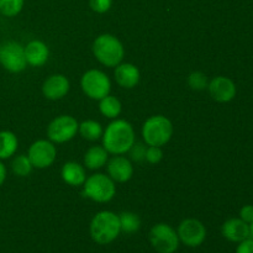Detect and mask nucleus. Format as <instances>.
Here are the masks:
<instances>
[{"mask_svg": "<svg viewBox=\"0 0 253 253\" xmlns=\"http://www.w3.org/2000/svg\"><path fill=\"white\" fill-rule=\"evenodd\" d=\"M27 157L31 161L32 167L43 169L53 165L57 157L56 146L47 140L35 141L29 148Z\"/></svg>", "mask_w": 253, "mask_h": 253, "instance_id": "11", "label": "nucleus"}, {"mask_svg": "<svg viewBox=\"0 0 253 253\" xmlns=\"http://www.w3.org/2000/svg\"><path fill=\"white\" fill-rule=\"evenodd\" d=\"M236 253H253V239L249 237V239L240 242L237 245Z\"/></svg>", "mask_w": 253, "mask_h": 253, "instance_id": "31", "label": "nucleus"}, {"mask_svg": "<svg viewBox=\"0 0 253 253\" xmlns=\"http://www.w3.org/2000/svg\"><path fill=\"white\" fill-rule=\"evenodd\" d=\"M71 83L63 74H53L44 81L42 93L49 100H59L68 94Z\"/></svg>", "mask_w": 253, "mask_h": 253, "instance_id": "13", "label": "nucleus"}, {"mask_svg": "<svg viewBox=\"0 0 253 253\" xmlns=\"http://www.w3.org/2000/svg\"><path fill=\"white\" fill-rule=\"evenodd\" d=\"M24 48L27 64L32 67L43 66L49 57V49L47 44L44 42L39 41V40L29 42Z\"/></svg>", "mask_w": 253, "mask_h": 253, "instance_id": "16", "label": "nucleus"}, {"mask_svg": "<svg viewBox=\"0 0 253 253\" xmlns=\"http://www.w3.org/2000/svg\"><path fill=\"white\" fill-rule=\"evenodd\" d=\"M31 161L29 160L27 155H20L12 160L11 169L17 177H27L32 172Z\"/></svg>", "mask_w": 253, "mask_h": 253, "instance_id": "24", "label": "nucleus"}, {"mask_svg": "<svg viewBox=\"0 0 253 253\" xmlns=\"http://www.w3.org/2000/svg\"><path fill=\"white\" fill-rule=\"evenodd\" d=\"M188 84L194 90H204L208 88V77L203 72H192L188 77Z\"/></svg>", "mask_w": 253, "mask_h": 253, "instance_id": "26", "label": "nucleus"}, {"mask_svg": "<svg viewBox=\"0 0 253 253\" xmlns=\"http://www.w3.org/2000/svg\"><path fill=\"white\" fill-rule=\"evenodd\" d=\"M93 54L101 64L106 67H116L123 62L125 48L118 37L110 34H103L93 42Z\"/></svg>", "mask_w": 253, "mask_h": 253, "instance_id": "3", "label": "nucleus"}, {"mask_svg": "<svg viewBox=\"0 0 253 253\" xmlns=\"http://www.w3.org/2000/svg\"><path fill=\"white\" fill-rule=\"evenodd\" d=\"M113 5V0H89V6L94 12L105 14L110 10Z\"/></svg>", "mask_w": 253, "mask_h": 253, "instance_id": "28", "label": "nucleus"}, {"mask_svg": "<svg viewBox=\"0 0 253 253\" xmlns=\"http://www.w3.org/2000/svg\"><path fill=\"white\" fill-rule=\"evenodd\" d=\"M240 219L244 220L247 224H251L253 221V205H245L240 210Z\"/></svg>", "mask_w": 253, "mask_h": 253, "instance_id": "30", "label": "nucleus"}, {"mask_svg": "<svg viewBox=\"0 0 253 253\" xmlns=\"http://www.w3.org/2000/svg\"><path fill=\"white\" fill-rule=\"evenodd\" d=\"M103 147L108 153L125 155L135 143V131L128 121L116 119L103 132Z\"/></svg>", "mask_w": 253, "mask_h": 253, "instance_id": "1", "label": "nucleus"}, {"mask_svg": "<svg viewBox=\"0 0 253 253\" xmlns=\"http://www.w3.org/2000/svg\"><path fill=\"white\" fill-rule=\"evenodd\" d=\"M163 158V151L162 148L158 147V146H150L148 148H146V156L145 160L147 161L151 165H157L162 161Z\"/></svg>", "mask_w": 253, "mask_h": 253, "instance_id": "27", "label": "nucleus"}, {"mask_svg": "<svg viewBox=\"0 0 253 253\" xmlns=\"http://www.w3.org/2000/svg\"><path fill=\"white\" fill-rule=\"evenodd\" d=\"M250 237L253 239V221L250 224Z\"/></svg>", "mask_w": 253, "mask_h": 253, "instance_id": "33", "label": "nucleus"}, {"mask_svg": "<svg viewBox=\"0 0 253 253\" xmlns=\"http://www.w3.org/2000/svg\"><path fill=\"white\" fill-rule=\"evenodd\" d=\"M116 83L126 89H132L140 82V71L132 63H120L115 69Z\"/></svg>", "mask_w": 253, "mask_h": 253, "instance_id": "17", "label": "nucleus"}, {"mask_svg": "<svg viewBox=\"0 0 253 253\" xmlns=\"http://www.w3.org/2000/svg\"><path fill=\"white\" fill-rule=\"evenodd\" d=\"M119 219H120V227L121 232H125V234L131 235L135 234L140 230L141 227V219L138 215H136L135 212L131 211H125L121 212L119 215Z\"/></svg>", "mask_w": 253, "mask_h": 253, "instance_id": "23", "label": "nucleus"}, {"mask_svg": "<svg viewBox=\"0 0 253 253\" xmlns=\"http://www.w3.org/2000/svg\"><path fill=\"white\" fill-rule=\"evenodd\" d=\"M210 96L219 103H229L236 96V84L227 77H215L208 84Z\"/></svg>", "mask_w": 253, "mask_h": 253, "instance_id": "12", "label": "nucleus"}, {"mask_svg": "<svg viewBox=\"0 0 253 253\" xmlns=\"http://www.w3.org/2000/svg\"><path fill=\"white\" fill-rule=\"evenodd\" d=\"M179 241L188 247H199L207 239L205 225L198 219H185L177 229Z\"/></svg>", "mask_w": 253, "mask_h": 253, "instance_id": "10", "label": "nucleus"}, {"mask_svg": "<svg viewBox=\"0 0 253 253\" xmlns=\"http://www.w3.org/2000/svg\"><path fill=\"white\" fill-rule=\"evenodd\" d=\"M99 110L104 116L109 119H116L121 114L123 106H121L120 100L115 96L106 95L99 103Z\"/></svg>", "mask_w": 253, "mask_h": 253, "instance_id": "21", "label": "nucleus"}, {"mask_svg": "<svg viewBox=\"0 0 253 253\" xmlns=\"http://www.w3.org/2000/svg\"><path fill=\"white\" fill-rule=\"evenodd\" d=\"M79 130L77 119L71 115H61L53 119L47 127V136L52 142L64 143L71 141Z\"/></svg>", "mask_w": 253, "mask_h": 253, "instance_id": "9", "label": "nucleus"}, {"mask_svg": "<svg viewBox=\"0 0 253 253\" xmlns=\"http://www.w3.org/2000/svg\"><path fill=\"white\" fill-rule=\"evenodd\" d=\"M173 135L172 121L163 115L148 118L142 126V136L148 146L162 147L169 142Z\"/></svg>", "mask_w": 253, "mask_h": 253, "instance_id": "4", "label": "nucleus"}, {"mask_svg": "<svg viewBox=\"0 0 253 253\" xmlns=\"http://www.w3.org/2000/svg\"><path fill=\"white\" fill-rule=\"evenodd\" d=\"M89 231L93 241L98 245L111 244L118 239L121 232L119 215L108 210L98 212L91 219Z\"/></svg>", "mask_w": 253, "mask_h": 253, "instance_id": "2", "label": "nucleus"}, {"mask_svg": "<svg viewBox=\"0 0 253 253\" xmlns=\"http://www.w3.org/2000/svg\"><path fill=\"white\" fill-rule=\"evenodd\" d=\"M0 66L10 73H20L27 66L25 48L16 41L0 43Z\"/></svg>", "mask_w": 253, "mask_h": 253, "instance_id": "8", "label": "nucleus"}, {"mask_svg": "<svg viewBox=\"0 0 253 253\" xmlns=\"http://www.w3.org/2000/svg\"><path fill=\"white\" fill-rule=\"evenodd\" d=\"M108 151L103 146H93L84 155V166L88 169H99L108 162Z\"/></svg>", "mask_w": 253, "mask_h": 253, "instance_id": "19", "label": "nucleus"}, {"mask_svg": "<svg viewBox=\"0 0 253 253\" xmlns=\"http://www.w3.org/2000/svg\"><path fill=\"white\" fill-rule=\"evenodd\" d=\"M19 146L16 135L11 131H0V161L7 160L15 155Z\"/></svg>", "mask_w": 253, "mask_h": 253, "instance_id": "20", "label": "nucleus"}, {"mask_svg": "<svg viewBox=\"0 0 253 253\" xmlns=\"http://www.w3.org/2000/svg\"><path fill=\"white\" fill-rule=\"evenodd\" d=\"M61 175L64 183H67L68 185H72V187L83 185L86 179L85 169H84L83 166L77 162L64 163L61 170Z\"/></svg>", "mask_w": 253, "mask_h": 253, "instance_id": "18", "label": "nucleus"}, {"mask_svg": "<svg viewBox=\"0 0 253 253\" xmlns=\"http://www.w3.org/2000/svg\"><path fill=\"white\" fill-rule=\"evenodd\" d=\"M83 187V194L96 203H109L116 194L115 182L103 173H96L86 178Z\"/></svg>", "mask_w": 253, "mask_h": 253, "instance_id": "5", "label": "nucleus"}, {"mask_svg": "<svg viewBox=\"0 0 253 253\" xmlns=\"http://www.w3.org/2000/svg\"><path fill=\"white\" fill-rule=\"evenodd\" d=\"M108 174L114 182H128L133 175L132 163L124 156L116 155L108 162Z\"/></svg>", "mask_w": 253, "mask_h": 253, "instance_id": "14", "label": "nucleus"}, {"mask_svg": "<svg viewBox=\"0 0 253 253\" xmlns=\"http://www.w3.org/2000/svg\"><path fill=\"white\" fill-rule=\"evenodd\" d=\"M5 179H6V167H5L4 163L0 161V187L4 184Z\"/></svg>", "mask_w": 253, "mask_h": 253, "instance_id": "32", "label": "nucleus"}, {"mask_svg": "<svg viewBox=\"0 0 253 253\" xmlns=\"http://www.w3.org/2000/svg\"><path fill=\"white\" fill-rule=\"evenodd\" d=\"M221 234L229 241L240 244L250 237V225L240 217H232L222 224Z\"/></svg>", "mask_w": 253, "mask_h": 253, "instance_id": "15", "label": "nucleus"}, {"mask_svg": "<svg viewBox=\"0 0 253 253\" xmlns=\"http://www.w3.org/2000/svg\"><path fill=\"white\" fill-rule=\"evenodd\" d=\"M78 132L81 133L82 137L88 141H96L103 136V127L100 124L95 120H86L79 124Z\"/></svg>", "mask_w": 253, "mask_h": 253, "instance_id": "22", "label": "nucleus"}, {"mask_svg": "<svg viewBox=\"0 0 253 253\" xmlns=\"http://www.w3.org/2000/svg\"><path fill=\"white\" fill-rule=\"evenodd\" d=\"M25 0H0V14L6 17H14L20 14Z\"/></svg>", "mask_w": 253, "mask_h": 253, "instance_id": "25", "label": "nucleus"}, {"mask_svg": "<svg viewBox=\"0 0 253 253\" xmlns=\"http://www.w3.org/2000/svg\"><path fill=\"white\" fill-rule=\"evenodd\" d=\"M148 239L151 246L158 253H174L180 244L177 231L165 222H160L151 227Z\"/></svg>", "mask_w": 253, "mask_h": 253, "instance_id": "6", "label": "nucleus"}, {"mask_svg": "<svg viewBox=\"0 0 253 253\" xmlns=\"http://www.w3.org/2000/svg\"><path fill=\"white\" fill-rule=\"evenodd\" d=\"M128 152H130L131 160L136 161V162H141L142 160H145L146 147L143 143H133V146L130 148Z\"/></svg>", "mask_w": 253, "mask_h": 253, "instance_id": "29", "label": "nucleus"}, {"mask_svg": "<svg viewBox=\"0 0 253 253\" xmlns=\"http://www.w3.org/2000/svg\"><path fill=\"white\" fill-rule=\"evenodd\" d=\"M81 86L86 96L94 100H101L110 94L111 82L104 72L99 69H90L82 77Z\"/></svg>", "mask_w": 253, "mask_h": 253, "instance_id": "7", "label": "nucleus"}]
</instances>
